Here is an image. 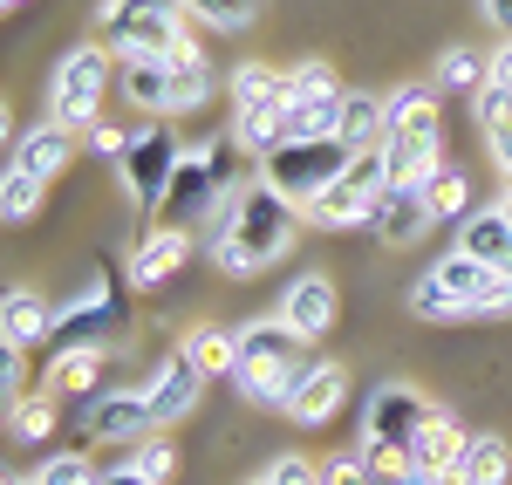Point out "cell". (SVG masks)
Here are the masks:
<instances>
[{
  "instance_id": "1",
  "label": "cell",
  "mask_w": 512,
  "mask_h": 485,
  "mask_svg": "<svg viewBox=\"0 0 512 485\" xmlns=\"http://www.w3.org/2000/svg\"><path fill=\"white\" fill-rule=\"evenodd\" d=\"M301 205L280 199L274 185L260 178V185H239V199L198 233V240L212 246V260H219V274H233V281H246V274H260V267H274V260H287V246H294V233H301Z\"/></svg>"
},
{
  "instance_id": "2",
  "label": "cell",
  "mask_w": 512,
  "mask_h": 485,
  "mask_svg": "<svg viewBox=\"0 0 512 485\" xmlns=\"http://www.w3.org/2000/svg\"><path fill=\"white\" fill-rule=\"evenodd\" d=\"M308 369H315V356H308V335H301V328H287L280 315H274V322H246V328H239V369H233V390L246 397V404H260V410H287Z\"/></svg>"
},
{
  "instance_id": "3",
  "label": "cell",
  "mask_w": 512,
  "mask_h": 485,
  "mask_svg": "<svg viewBox=\"0 0 512 485\" xmlns=\"http://www.w3.org/2000/svg\"><path fill=\"white\" fill-rule=\"evenodd\" d=\"M233 199H239L233 137H205V144H192V151L178 158V171H171V192H164V205H158V226L205 233Z\"/></svg>"
},
{
  "instance_id": "4",
  "label": "cell",
  "mask_w": 512,
  "mask_h": 485,
  "mask_svg": "<svg viewBox=\"0 0 512 485\" xmlns=\"http://www.w3.org/2000/svg\"><path fill=\"white\" fill-rule=\"evenodd\" d=\"M110 76H117V48L110 41H76L55 62V76H48V117L89 137L103 123V89H110Z\"/></svg>"
},
{
  "instance_id": "5",
  "label": "cell",
  "mask_w": 512,
  "mask_h": 485,
  "mask_svg": "<svg viewBox=\"0 0 512 485\" xmlns=\"http://www.w3.org/2000/svg\"><path fill=\"white\" fill-rule=\"evenodd\" d=\"M185 0H96V35L117 55H171L185 41Z\"/></svg>"
},
{
  "instance_id": "6",
  "label": "cell",
  "mask_w": 512,
  "mask_h": 485,
  "mask_svg": "<svg viewBox=\"0 0 512 485\" xmlns=\"http://www.w3.org/2000/svg\"><path fill=\"white\" fill-rule=\"evenodd\" d=\"M349 158H355V151L342 144V137H294V144H280L274 158L260 164V178L274 185L280 199H294L301 212H308V205L349 171Z\"/></svg>"
},
{
  "instance_id": "7",
  "label": "cell",
  "mask_w": 512,
  "mask_h": 485,
  "mask_svg": "<svg viewBox=\"0 0 512 485\" xmlns=\"http://www.w3.org/2000/svg\"><path fill=\"white\" fill-rule=\"evenodd\" d=\"M117 328H123V287H117V274H110L103 260H89L82 281H76V294L55 308V335L96 342V349H117Z\"/></svg>"
},
{
  "instance_id": "8",
  "label": "cell",
  "mask_w": 512,
  "mask_h": 485,
  "mask_svg": "<svg viewBox=\"0 0 512 485\" xmlns=\"http://www.w3.org/2000/svg\"><path fill=\"white\" fill-rule=\"evenodd\" d=\"M178 158H185V144H178V130L164 117H151L144 130H130V151L117 158V178H123V192L137 199V212H158L164 205Z\"/></svg>"
},
{
  "instance_id": "9",
  "label": "cell",
  "mask_w": 512,
  "mask_h": 485,
  "mask_svg": "<svg viewBox=\"0 0 512 485\" xmlns=\"http://www.w3.org/2000/svg\"><path fill=\"white\" fill-rule=\"evenodd\" d=\"M431 274L444 281V294L458 301V315H465V322L512 315V274H506V267H485V260H472V253H458V246H451Z\"/></svg>"
},
{
  "instance_id": "10",
  "label": "cell",
  "mask_w": 512,
  "mask_h": 485,
  "mask_svg": "<svg viewBox=\"0 0 512 485\" xmlns=\"http://www.w3.org/2000/svg\"><path fill=\"white\" fill-rule=\"evenodd\" d=\"M158 431V410L144 390H96L82 404V438L89 445H144Z\"/></svg>"
},
{
  "instance_id": "11",
  "label": "cell",
  "mask_w": 512,
  "mask_h": 485,
  "mask_svg": "<svg viewBox=\"0 0 512 485\" xmlns=\"http://www.w3.org/2000/svg\"><path fill=\"white\" fill-rule=\"evenodd\" d=\"M437 417V404L424 397V390H410V383H383L376 397H369V410H362V438L369 445H417V431Z\"/></svg>"
},
{
  "instance_id": "12",
  "label": "cell",
  "mask_w": 512,
  "mask_h": 485,
  "mask_svg": "<svg viewBox=\"0 0 512 485\" xmlns=\"http://www.w3.org/2000/svg\"><path fill=\"white\" fill-rule=\"evenodd\" d=\"M205 383H212V376H205L185 349H171V356L158 363V376L144 383V397H151V410H158V424H185V417L198 410V397H205Z\"/></svg>"
},
{
  "instance_id": "13",
  "label": "cell",
  "mask_w": 512,
  "mask_h": 485,
  "mask_svg": "<svg viewBox=\"0 0 512 485\" xmlns=\"http://www.w3.org/2000/svg\"><path fill=\"white\" fill-rule=\"evenodd\" d=\"M335 308H342V294H335V281H328V274H315V267H308V274H294V281H287V294H280V322L301 328L308 342H321V335L335 328Z\"/></svg>"
},
{
  "instance_id": "14",
  "label": "cell",
  "mask_w": 512,
  "mask_h": 485,
  "mask_svg": "<svg viewBox=\"0 0 512 485\" xmlns=\"http://www.w3.org/2000/svg\"><path fill=\"white\" fill-rule=\"evenodd\" d=\"M431 205H424V192H410V185H390L383 199L369 205V233L383 246H417L424 233H431Z\"/></svg>"
},
{
  "instance_id": "15",
  "label": "cell",
  "mask_w": 512,
  "mask_h": 485,
  "mask_svg": "<svg viewBox=\"0 0 512 485\" xmlns=\"http://www.w3.org/2000/svg\"><path fill=\"white\" fill-rule=\"evenodd\" d=\"M185 260H192V233H185V226H151V233L137 240V253H130V274H123V281L130 287H164Z\"/></svg>"
},
{
  "instance_id": "16",
  "label": "cell",
  "mask_w": 512,
  "mask_h": 485,
  "mask_svg": "<svg viewBox=\"0 0 512 485\" xmlns=\"http://www.w3.org/2000/svg\"><path fill=\"white\" fill-rule=\"evenodd\" d=\"M69 151H76V130L48 117V123H35V130H21V137H14V151H7V171H28V178H41V185H48V178L69 164Z\"/></svg>"
},
{
  "instance_id": "17",
  "label": "cell",
  "mask_w": 512,
  "mask_h": 485,
  "mask_svg": "<svg viewBox=\"0 0 512 485\" xmlns=\"http://www.w3.org/2000/svg\"><path fill=\"white\" fill-rule=\"evenodd\" d=\"M117 89L130 110L171 117V62L164 55H117Z\"/></svg>"
},
{
  "instance_id": "18",
  "label": "cell",
  "mask_w": 512,
  "mask_h": 485,
  "mask_svg": "<svg viewBox=\"0 0 512 485\" xmlns=\"http://www.w3.org/2000/svg\"><path fill=\"white\" fill-rule=\"evenodd\" d=\"M383 164H390V185L424 192L437 171H444V144H437V137H417V130H390V137H383Z\"/></svg>"
},
{
  "instance_id": "19",
  "label": "cell",
  "mask_w": 512,
  "mask_h": 485,
  "mask_svg": "<svg viewBox=\"0 0 512 485\" xmlns=\"http://www.w3.org/2000/svg\"><path fill=\"white\" fill-rule=\"evenodd\" d=\"M342 397H349V369H342V363H315L308 376H301V390H294L287 417H294V424H308V431H321V424L342 410Z\"/></svg>"
},
{
  "instance_id": "20",
  "label": "cell",
  "mask_w": 512,
  "mask_h": 485,
  "mask_svg": "<svg viewBox=\"0 0 512 485\" xmlns=\"http://www.w3.org/2000/svg\"><path fill=\"white\" fill-rule=\"evenodd\" d=\"M55 335V308L28 294V287H7V301H0V342L7 349H41Z\"/></svg>"
},
{
  "instance_id": "21",
  "label": "cell",
  "mask_w": 512,
  "mask_h": 485,
  "mask_svg": "<svg viewBox=\"0 0 512 485\" xmlns=\"http://www.w3.org/2000/svg\"><path fill=\"white\" fill-rule=\"evenodd\" d=\"M458 253H472L485 267H506L512 260V219L499 205H485V212H465L458 219Z\"/></svg>"
},
{
  "instance_id": "22",
  "label": "cell",
  "mask_w": 512,
  "mask_h": 485,
  "mask_svg": "<svg viewBox=\"0 0 512 485\" xmlns=\"http://www.w3.org/2000/svg\"><path fill=\"white\" fill-rule=\"evenodd\" d=\"M335 137H342L349 151H376V144L390 137V110H383V96L349 89V96H342V117H335Z\"/></svg>"
},
{
  "instance_id": "23",
  "label": "cell",
  "mask_w": 512,
  "mask_h": 485,
  "mask_svg": "<svg viewBox=\"0 0 512 485\" xmlns=\"http://www.w3.org/2000/svg\"><path fill=\"white\" fill-rule=\"evenodd\" d=\"M164 62H171V117H178V110H205V103H212V69H205L198 41L185 35Z\"/></svg>"
},
{
  "instance_id": "24",
  "label": "cell",
  "mask_w": 512,
  "mask_h": 485,
  "mask_svg": "<svg viewBox=\"0 0 512 485\" xmlns=\"http://www.w3.org/2000/svg\"><path fill=\"white\" fill-rule=\"evenodd\" d=\"M103 356H110V349H96V342H69V349L48 363L41 390H48V397H82V390L103 376Z\"/></svg>"
},
{
  "instance_id": "25",
  "label": "cell",
  "mask_w": 512,
  "mask_h": 485,
  "mask_svg": "<svg viewBox=\"0 0 512 485\" xmlns=\"http://www.w3.org/2000/svg\"><path fill=\"white\" fill-rule=\"evenodd\" d=\"M185 356H192L205 376H233L239 369V328H212V322H192L185 328V342H178Z\"/></svg>"
},
{
  "instance_id": "26",
  "label": "cell",
  "mask_w": 512,
  "mask_h": 485,
  "mask_svg": "<svg viewBox=\"0 0 512 485\" xmlns=\"http://www.w3.org/2000/svg\"><path fill=\"white\" fill-rule=\"evenodd\" d=\"M233 144L246 158H274L280 144H287V123H280V103H260V110H233Z\"/></svg>"
},
{
  "instance_id": "27",
  "label": "cell",
  "mask_w": 512,
  "mask_h": 485,
  "mask_svg": "<svg viewBox=\"0 0 512 485\" xmlns=\"http://www.w3.org/2000/svg\"><path fill=\"white\" fill-rule=\"evenodd\" d=\"M390 110V130H417V137H437V82H403L383 96Z\"/></svg>"
},
{
  "instance_id": "28",
  "label": "cell",
  "mask_w": 512,
  "mask_h": 485,
  "mask_svg": "<svg viewBox=\"0 0 512 485\" xmlns=\"http://www.w3.org/2000/svg\"><path fill=\"white\" fill-rule=\"evenodd\" d=\"M349 96V89H342ZM342 96H294L287 89V103H280V123H287V144L294 137H335V117H342Z\"/></svg>"
},
{
  "instance_id": "29",
  "label": "cell",
  "mask_w": 512,
  "mask_h": 485,
  "mask_svg": "<svg viewBox=\"0 0 512 485\" xmlns=\"http://www.w3.org/2000/svg\"><path fill=\"white\" fill-rule=\"evenodd\" d=\"M308 226H321V233H349V226H369V199L355 192L349 178H335V185H328V192L308 205Z\"/></svg>"
},
{
  "instance_id": "30",
  "label": "cell",
  "mask_w": 512,
  "mask_h": 485,
  "mask_svg": "<svg viewBox=\"0 0 512 485\" xmlns=\"http://www.w3.org/2000/svg\"><path fill=\"white\" fill-rule=\"evenodd\" d=\"M465 445H472V438L458 431V417H444V410H437L431 424L417 431V445H410V458H417V465H431V472H451V465H458V451H465Z\"/></svg>"
},
{
  "instance_id": "31",
  "label": "cell",
  "mask_w": 512,
  "mask_h": 485,
  "mask_svg": "<svg viewBox=\"0 0 512 485\" xmlns=\"http://www.w3.org/2000/svg\"><path fill=\"white\" fill-rule=\"evenodd\" d=\"M233 103H239V110L287 103V69H267V62H239V69H233Z\"/></svg>"
},
{
  "instance_id": "32",
  "label": "cell",
  "mask_w": 512,
  "mask_h": 485,
  "mask_svg": "<svg viewBox=\"0 0 512 485\" xmlns=\"http://www.w3.org/2000/svg\"><path fill=\"white\" fill-rule=\"evenodd\" d=\"M431 82L437 89H485V82H492V55H478V48H444Z\"/></svg>"
},
{
  "instance_id": "33",
  "label": "cell",
  "mask_w": 512,
  "mask_h": 485,
  "mask_svg": "<svg viewBox=\"0 0 512 485\" xmlns=\"http://www.w3.org/2000/svg\"><path fill=\"white\" fill-rule=\"evenodd\" d=\"M424 205H431V219H465V212H472V185H465V171L444 164L431 185H424Z\"/></svg>"
},
{
  "instance_id": "34",
  "label": "cell",
  "mask_w": 512,
  "mask_h": 485,
  "mask_svg": "<svg viewBox=\"0 0 512 485\" xmlns=\"http://www.w3.org/2000/svg\"><path fill=\"white\" fill-rule=\"evenodd\" d=\"M185 7H192V21L219 28V35H246L260 21V0H185Z\"/></svg>"
},
{
  "instance_id": "35",
  "label": "cell",
  "mask_w": 512,
  "mask_h": 485,
  "mask_svg": "<svg viewBox=\"0 0 512 485\" xmlns=\"http://www.w3.org/2000/svg\"><path fill=\"white\" fill-rule=\"evenodd\" d=\"M7 431H14L21 445H41V438L55 431V397L41 390V397H21V404H7Z\"/></svg>"
},
{
  "instance_id": "36",
  "label": "cell",
  "mask_w": 512,
  "mask_h": 485,
  "mask_svg": "<svg viewBox=\"0 0 512 485\" xmlns=\"http://www.w3.org/2000/svg\"><path fill=\"white\" fill-rule=\"evenodd\" d=\"M35 212H41V178L7 171V178H0V219H7V226H28Z\"/></svg>"
},
{
  "instance_id": "37",
  "label": "cell",
  "mask_w": 512,
  "mask_h": 485,
  "mask_svg": "<svg viewBox=\"0 0 512 485\" xmlns=\"http://www.w3.org/2000/svg\"><path fill=\"white\" fill-rule=\"evenodd\" d=\"M410 315H417V322H465V315H458V301L444 294L437 274H417V281H410Z\"/></svg>"
},
{
  "instance_id": "38",
  "label": "cell",
  "mask_w": 512,
  "mask_h": 485,
  "mask_svg": "<svg viewBox=\"0 0 512 485\" xmlns=\"http://www.w3.org/2000/svg\"><path fill=\"white\" fill-rule=\"evenodd\" d=\"M287 89H294V96H342V82H335V69H328L321 55L294 62V69H287Z\"/></svg>"
},
{
  "instance_id": "39",
  "label": "cell",
  "mask_w": 512,
  "mask_h": 485,
  "mask_svg": "<svg viewBox=\"0 0 512 485\" xmlns=\"http://www.w3.org/2000/svg\"><path fill=\"white\" fill-rule=\"evenodd\" d=\"M130 465L144 472V479H171V465H178V445L171 438H144V445H130Z\"/></svg>"
},
{
  "instance_id": "40",
  "label": "cell",
  "mask_w": 512,
  "mask_h": 485,
  "mask_svg": "<svg viewBox=\"0 0 512 485\" xmlns=\"http://www.w3.org/2000/svg\"><path fill=\"white\" fill-rule=\"evenodd\" d=\"M35 479L41 485H103V472H89V465H82V451H55Z\"/></svg>"
},
{
  "instance_id": "41",
  "label": "cell",
  "mask_w": 512,
  "mask_h": 485,
  "mask_svg": "<svg viewBox=\"0 0 512 485\" xmlns=\"http://www.w3.org/2000/svg\"><path fill=\"white\" fill-rule=\"evenodd\" d=\"M267 472H274V485H328V472H321L315 458H301V451H287V458H274Z\"/></svg>"
},
{
  "instance_id": "42",
  "label": "cell",
  "mask_w": 512,
  "mask_h": 485,
  "mask_svg": "<svg viewBox=\"0 0 512 485\" xmlns=\"http://www.w3.org/2000/svg\"><path fill=\"white\" fill-rule=\"evenodd\" d=\"M472 117L492 130V123L512 117V89H499V82H485V89H472Z\"/></svg>"
},
{
  "instance_id": "43",
  "label": "cell",
  "mask_w": 512,
  "mask_h": 485,
  "mask_svg": "<svg viewBox=\"0 0 512 485\" xmlns=\"http://www.w3.org/2000/svg\"><path fill=\"white\" fill-rule=\"evenodd\" d=\"M321 472H328V485H369V479H376L362 451H342V458H335V465H321Z\"/></svg>"
},
{
  "instance_id": "44",
  "label": "cell",
  "mask_w": 512,
  "mask_h": 485,
  "mask_svg": "<svg viewBox=\"0 0 512 485\" xmlns=\"http://www.w3.org/2000/svg\"><path fill=\"white\" fill-rule=\"evenodd\" d=\"M89 151H96V158H123V151H130V130H117V123H96V130H89Z\"/></svg>"
},
{
  "instance_id": "45",
  "label": "cell",
  "mask_w": 512,
  "mask_h": 485,
  "mask_svg": "<svg viewBox=\"0 0 512 485\" xmlns=\"http://www.w3.org/2000/svg\"><path fill=\"white\" fill-rule=\"evenodd\" d=\"M485 144H492V164L506 171V185H512V117L492 123V130H485Z\"/></svg>"
},
{
  "instance_id": "46",
  "label": "cell",
  "mask_w": 512,
  "mask_h": 485,
  "mask_svg": "<svg viewBox=\"0 0 512 485\" xmlns=\"http://www.w3.org/2000/svg\"><path fill=\"white\" fill-rule=\"evenodd\" d=\"M492 82H499V89H512V35L492 48Z\"/></svg>"
},
{
  "instance_id": "47",
  "label": "cell",
  "mask_w": 512,
  "mask_h": 485,
  "mask_svg": "<svg viewBox=\"0 0 512 485\" xmlns=\"http://www.w3.org/2000/svg\"><path fill=\"white\" fill-rule=\"evenodd\" d=\"M103 485H158V479H144V472H137V465H130V458H123L117 472H103Z\"/></svg>"
},
{
  "instance_id": "48",
  "label": "cell",
  "mask_w": 512,
  "mask_h": 485,
  "mask_svg": "<svg viewBox=\"0 0 512 485\" xmlns=\"http://www.w3.org/2000/svg\"><path fill=\"white\" fill-rule=\"evenodd\" d=\"M485 21H492L499 35H512V0H485Z\"/></svg>"
},
{
  "instance_id": "49",
  "label": "cell",
  "mask_w": 512,
  "mask_h": 485,
  "mask_svg": "<svg viewBox=\"0 0 512 485\" xmlns=\"http://www.w3.org/2000/svg\"><path fill=\"white\" fill-rule=\"evenodd\" d=\"M499 212H506V219H512V185H506V192H499Z\"/></svg>"
},
{
  "instance_id": "50",
  "label": "cell",
  "mask_w": 512,
  "mask_h": 485,
  "mask_svg": "<svg viewBox=\"0 0 512 485\" xmlns=\"http://www.w3.org/2000/svg\"><path fill=\"white\" fill-rule=\"evenodd\" d=\"M246 485H274V472H260V479H246Z\"/></svg>"
},
{
  "instance_id": "51",
  "label": "cell",
  "mask_w": 512,
  "mask_h": 485,
  "mask_svg": "<svg viewBox=\"0 0 512 485\" xmlns=\"http://www.w3.org/2000/svg\"><path fill=\"white\" fill-rule=\"evenodd\" d=\"M0 7H7V14H14V7H28V0H0Z\"/></svg>"
},
{
  "instance_id": "52",
  "label": "cell",
  "mask_w": 512,
  "mask_h": 485,
  "mask_svg": "<svg viewBox=\"0 0 512 485\" xmlns=\"http://www.w3.org/2000/svg\"><path fill=\"white\" fill-rule=\"evenodd\" d=\"M7 485H41V479H7Z\"/></svg>"
},
{
  "instance_id": "53",
  "label": "cell",
  "mask_w": 512,
  "mask_h": 485,
  "mask_svg": "<svg viewBox=\"0 0 512 485\" xmlns=\"http://www.w3.org/2000/svg\"><path fill=\"white\" fill-rule=\"evenodd\" d=\"M506 274H512V260H506Z\"/></svg>"
}]
</instances>
